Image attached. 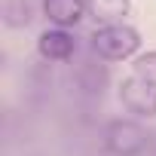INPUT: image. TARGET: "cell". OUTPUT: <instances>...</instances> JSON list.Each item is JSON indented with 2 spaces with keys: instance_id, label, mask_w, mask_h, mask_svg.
<instances>
[{
  "instance_id": "8",
  "label": "cell",
  "mask_w": 156,
  "mask_h": 156,
  "mask_svg": "<svg viewBox=\"0 0 156 156\" xmlns=\"http://www.w3.org/2000/svg\"><path fill=\"white\" fill-rule=\"evenodd\" d=\"M76 80H80V86H83L86 92H98V95H101V89H104V83H107V70H104L101 64L89 61V64H83L80 70H76Z\"/></svg>"
},
{
  "instance_id": "4",
  "label": "cell",
  "mask_w": 156,
  "mask_h": 156,
  "mask_svg": "<svg viewBox=\"0 0 156 156\" xmlns=\"http://www.w3.org/2000/svg\"><path fill=\"white\" fill-rule=\"evenodd\" d=\"M37 52H40L43 61L61 64V61H70V58H73L76 40H73V34L64 31V28H49V31H43V34L37 37Z\"/></svg>"
},
{
  "instance_id": "2",
  "label": "cell",
  "mask_w": 156,
  "mask_h": 156,
  "mask_svg": "<svg viewBox=\"0 0 156 156\" xmlns=\"http://www.w3.org/2000/svg\"><path fill=\"white\" fill-rule=\"evenodd\" d=\"M150 147V135L135 119H110L104 129V150L110 156H141Z\"/></svg>"
},
{
  "instance_id": "5",
  "label": "cell",
  "mask_w": 156,
  "mask_h": 156,
  "mask_svg": "<svg viewBox=\"0 0 156 156\" xmlns=\"http://www.w3.org/2000/svg\"><path fill=\"white\" fill-rule=\"evenodd\" d=\"M43 12L55 28H76L89 12H86V0H43Z\"/></svg>"
},
{
  "instance_id": "9",
  "label": "cell",
  "mask_w": 156,
  "mask_h": 156,
  "mask_svg": "<svg viewBox=\"0 0 156 156\" xmlns=\"http://www.w3.org/2000/svg\"><path fill=\"white\" fill-rule=\"evenodd\" d=\"M135 73L147 76V80H156V49H147L135 58Z\"/></svg>"
},
{
  "instance_id": "6",
  "label": "cell",
  "mask_w": 156,
  "mask_h": 156,
  "mask_svg": "<svg viewBox=\"0 0 156 156\" xmlns=\"http://www.w3.org/2000/svg\"><path fill=\"white\" fill-rule=\"evenodd\" d=\"M86 12L101 28L104 25H122L132 12V0H86Z\"/></svg>"
},
{
  "instance_id": "7",
  "label": "cell",
  "mask_w": 156,
  "mask_h": 156,
  "mask_svg": "<svg viewBox=\"0 0 156 156\" xmlns=\"http://www.w3.org/2000/svg\"><path fill=\"white\" fill-rule=\"evenodd\" d=\"M31 12H34L31 0H3V22L9 28H25L31 22Z\"/></svg>"
},
{
  "instance_id": "1",
  "label": "cell",
  "mask_w": 156,
  "mask_h": 156,
  "mask_svg": "<svg viewBox=\"0 0 156 156\" xmlns=\"http://www.w3.org/2000/svg\"><path fill=\"white\" fill-rule=\"evenodd\" d=\"M89 40H92V52L98 58H104V61H126L141 49V34L126 22L95 28V34Z\"/></svg>"
},
{
  "instance_id": "3",
  "label": "cell",
  "mask_w": 156,
  "mask_h": 156,
  "mask_svg": "<svg viewBox=\"0 0 156 156\" xmlns=\"http://www.w3.org/2000/svg\"><path fill=\"white\" fill-rule=\"evenodd\" d=\"M119 104L135 113V116H147L153 119L156 116V80H147L141 73H132L119 83Z\"/></svg>"
}]
</instances>
